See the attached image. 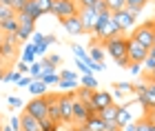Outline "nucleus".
<instances>
[{
  "mask_svg": "<svg viewBox=\"0 0 155 131\" xmlns=\"http://www.w3.org/2000/svg\"><path fill=\"white\" fill-rule=\"evenodd\" d=\"M126 42H129V38H124V36H115V38H111L104 42L102 49L109 53V56H113L115 60V65L117 67H122V69H129V58H126Z\"/></svg>",
  "mask_w": 155,
  "mask_h": 131,
  "instance_id": "nucleus-1",
  "label": "nucleus"
},
{
  "mask_svg": "<svg viewBox=\"0 0 155 131\" xmlns=\"http://www.w3.org/2000/svg\"><path fill=\"white\" fill-rule=\"evenodd\" d=\"M109 105H113V96H111V91H102V89H95V91L91 93V100L87 102L91 116H97L100 109L109 107Z\"/></svg>",
  "mask_w": 155,
  "mask_h": 131,
  "instance_id": "nucleus-2",
  "label": "nucleus"
},
{
  "mask_svg": "<svg viewBox=\"0 0 155 131\" xmlns=\"http://www.w3.org/2000/svg\"><path fill=\"white\" fill-rule=\"evenodd\" d=\"M22 45L18 40L16 33H11V36H5L2 45H0V60H5L7 65H13V60H16V53H18V47Z\"/></svg>",
  "mask_w": 155,
  "mask_h": 131,
  "instance_id": "nucleus-3",
  "label": "nucleus"
},
{
  "mask_svg": "<svg viewBox=\"0 0 155 131\" xmlns=\"http://www.w3.org/2000/svg\"><path fill=\"white\" fill-rule=\"evenodd\" d=\"M78 11H80V7L75 5V0H53V7H51V13L58 20L78 16Z\"/></svg>",
  "mask_w": 155,
  "mask_h": 131,
  "instance_id": "nucleus-4",
  "label": "nucleus"
},
{
  "mask_svg": "<svg viewBox=\"0 0 155 131\" xmlns=\"http://www.w3.org/2000/svg\"><path fill=\"white\" fill-rule=\"evenodd\" d=\"M131 38L135 40V42H140L142 47H146V49H151V47L155 45V31H153V29H151V27L146 25V22L137 25L135 29H133Z\"/></svg>",
  "mask_w": 155,
  "mask_h": 131,
  "instance_id": "nucleus-5",
  "label": "nucleus"
},
{
  "mask_svg": "<svg viewBox=\"0 0 155 131\" xmlns=\"http://www.w3.org/2000/svg\"><path fill=\"white\" fill-rule=\"evenodd\" d=\"M47 107H49V100L47 96H38V98H31L29 105H27V113L33 116L38 122L47 118Z\"/></svg>",
  "mask_w": 155,
  "mask_h": 131,
  "instance_id": "nucleus-6",
  "label": "nucleus"
},
{
  "mask_svg": "<svg viewBox=\"0 0 155 131\" xmlns=\"http://www.w3.org/2000/svg\"><path fill=\"white\" fill-rule=\"evenodd\" d=\"M149 56V49L142 47L140 42H135L133 38H129V42H126V58H129V62H144V58Z\"/></svg>",
  "mask_w": 155,
  "mask_h": 131,
  "instance_id": "nucleus-7",
  "label": "nucleus"
},
{
  "mask_svg": "<svg viewBox=\"0 0 155 131\" xmlns=\"http://www.w3.org/2000/svg\"><path fill=\"white\" fill-rule=\"evenodd\" d=\"M111 18H113V22L120 27V31H129V29H135V13H131L129 9H122L117 13H111Z\"/></svg>",
  "mask_w": 155,
  "mask_h": 131,
  "instance_id": "nucleus-8",
  "label": "nucleus"
},
{
  "mask_svg": "<svg viewBox=\"0 0 155 131\" xmlns=\"http://www.w3.org/2000/svg\"><path fill=\"white\" fill-rule=\"evenodd\" d=\"M73 96H75V93H58V109H60V118H62V122H71V113H73Z\"/></svg>",
  "mask_w": 155,
  "mask_h": 131,
  "instance_id": "nucleus-9",
  "label": "nucleus"
},
{
  "mask_svg": "<svg viewBox=\"0 0 155 131\" xmlns=\"http://www.w3.org/2000/svg\"><path fill=\"white\" fill-rule=\"evenodd\" d=\"M91 118V111H89V107H87V102H82V100H78L75 96H73V113H71V122L73 125H84Z\"/></svg>",
  "mask_w": 155,
  "mask_h": 131,
  "instance_id": "nucleus-10",
  "label": "nucleus"
},
{
  "mask_svg": "<svg viewBox=\"0 0 155 131\" xmlns=\"http://www.w3.org/2000/svg\"><path fill=\"white\" fill-rule=\"evenodd\" d=\"M78 16H80V22H82L84 33H93V27H95V18H97V13L91 9V7H84V9L78 11Z\"/></svg>",
  "mask_w": 155,
  "mask_h": 131,
  "instance_id": "nucleus-11",
  "label": "nucleus"
},
{
  "mask_svg": "<svg viewBox=\"0 0 155 131\" xmlns=\"http://www.w3.org/2000/svg\"><path fill=\"white\" fill-rule=\"evenodd\" d=\"M47 100H49V107H47V118L55 122V125H62V118H60V109H58V96L51 93V96H47Z\"/></svg>",
  "mask_w": 155,
  "mask_h": 131,
  "instance_id": "nucleus-12",
  "label": "nucleus"
},
{
  "mask_svg": "<svg viewBox=\"0 0 155 131\" xmlns=\"http://www.w3.org/2000/svg\"><path fill=\"white\" fill-rule=\"evenodd\" d=\"M60 25L64 27V31H67V33H71V36H80V33H84L82 22H80V16L64 18V20H60Z\"/></svg>",
  "mask_w": 155,
  "mask_h": 131,
  "instance_id": "nucleus-13",
  "label": "nucleus"
},
{
  "mask_svg": "<svg viewBox=\"0 0 155 131\" xmlns=\"http://www.w3.org/2000/svg\"><path fill=\"white\" fill-rule=\"evenodd\" d=\"M140 102H142L146 113L153 109V105H155V82H146V91H144L142 98H140Z\"/></svg>",
  "mask_w": 155,
  "mask_h": 131,
  "instance_id": "nucleus-14",
  "label": "nucleus"
},
{
  "mask_svg": "<svg viewBox=\"0 0 155 131\" xmlns=\"http://www.w3.org/2000/svg\"><path fill=\"white\" fill-rule=\"evenodd\" d=\"M36 31V22L33 20H27V22H20L18 25V31H16V36L20 42H27V40L31 38V33Z\"/></svg>",
  "mask_w": 155,
  "mask_h": 131,
  "instance_id": "nucleus-15",
  "label": "nucleus"
},
{
  "mask_svg": "<svg viewBox=\"0 0 155 131\" xmlns=\"http://www.w3.org/2000/svg\"><path fill=\"white\" fill-rule=\"evenodd\" d=\"M20 131H40V122L27 111L20 113Z\"/></svg>",
  "mask_w": 155,
  "mask_h": 131,
  "instance_id": "nucleus-16",
  "label": "nucleus"
},
{
  "mask_svg": "<svg viewBox=\"0 0 155 131\" xmlns=\"http://www.w3.org/2000/svg\"><path fill=\"white\" fill-rule=\"evenodd\" d=\"M120 33H122V31H120V27H117V25L113 22V18H111L109 22H107V27H104V29H102L100 33H97V38H100L102 42H107V40H111V38L120 36Z\"/></svg>",
  "mask_w": 155,
  "mask_h": 131,
  "instance_id": "nucleus-17",
  "label": "nucleus"
},
{
  "mask_svg": "<svg viewBox=\"0 0 155 131\" xmlns=\"http://www.w3.org/2000/svg\"><path fill=\"white\" fill-rule=\"evenodd\" d=\"M18 13H25V16H29L31 20H33V22H36V20L42 16V11H40V7H38V2H36V0H29V2H27L25 7H22V9H20Z\"/></svg>",
  "mask_w": 155,
  "mask_h": 131,
  "instance_id": "nucleus-18",
  "label": "nucleus"
},
{
  "mask_svg": "<svg viewBox=\"0 0 155 131\" xmlns=\"http://www.w3.org/2000/svg\"><path fill=\"white\" fill-rule=\"evenodd\" d=\"M18 31V20L16 18H5L0 20V33H5V36H11V33Z\"/></svg>",
  "mask_w": 155,
  "mask_h": 131,
  "instance_id": "nucleus-19",
  "label": "nucleus"
},
{
  "mask_svg": "<svg viewBox=\"0 0 155 131\" xmlns=\"http://www.w3.org/2000/svg\"><path fill=\"white\" fill-rule=\"evenodd\" d=\"M82 129H87V131H104V120L100 116H91V118L82 125Z\"/></svg>",
  "mask_w": 155,
  "mask_h": 131,
  "instance_id": "nucleus-20",
  "label": "nucleus"
},
{
  "mask_svg": "<svg viewBox=\"0 0 155 131\" xmlns=\"http://www.w3.org/2000/svg\"><path fill=\"white\" fill-rule=\"evenodd\" d=\"M117 111H120V105H115V102H113V105L100 109V113H97V116H100L102 120H115V118H117Z\"/></svg>",
  "mask_w": 155,
  "mask_h": 131,
  "instance_id": "nucleus-21",
  "label": "nucleus"
},
{
  "mask_svg": "<svg viewBox=\"0 0 155 131\" xmlns=\"http://www.w3.org/2000/svg\"><path fill=\"white\" fill-rule=\"evenodd\" d=\"M22 62H25V65H33V62H36V45H31V42H25Z\"/></svg>",
  "mask_w": 155,
  "mask_h": 131,
  "instance_id": "nucleus-22",
  "label": "nucleus"
},
{
  "mask_svg": "<svg viewBox=\"0 0 155 131\" xmlns=\"http://www.w3.org/2000/svg\"><path fill=\"white\" fill-rule=\"evenodd\" d=\"M111 20V11H102V13H97V18H95V27H93V33L97 36L104 27H107V22Z\"/></svg>",
  "mask_w": 155,
  "mask_h": 131,
  "instance_id": "nucleus-23",
  "label": "nucleus"
},
{
  "mask_svg": "<svg viewBox=\"0 0 155 131\" xmlns=\"http://www.w3.org/2000/svg\"><path fill=\"white\" fill-rule=\"evenodd\" d=\"M29 91L33 93V98H38V96H45V93H47V85H45L42 80H31Z\"/></svg>",
  "mask_w": 155,
  "mask_h": 131,
  "instance_id": "nucleus-24",
  "label": "nucleus"
},
{
  "mask_svg": "<svg viewBox=\"0 0 155 131\" xmlns=\"http://www.w3.org/2000/svg\"><path fill=\"white\" fill-rule=\"evenodd\" d=\"M146 2H149V0H126V9H129L131 13H135V16H137V13L146 7Z\"/></svg>",
  "mask_w": 155,
  "mask_h": 131,
  "instance_id": "nucleus-25",
  "label": "nucleus"
},
{
  "mask_svg": "<svg viewBox=\"0 0 155 131\" xmlns=\"http://www.w3.org/2000/svg\"><path fill=\"white\" fill-rule=\"evenodd\" d=\"M117 125L120 127H126V125H131V113H129V109H126V107H120V111H117Z\"/></svg>",
  "mask_w": 155,
  "mask_h": 131,
  "instance_id": "nucleus-26",
  "label": "nucleus"
},
{
  "mask_svg": "<svg viewBox=\"0 0 155 131\" xmlns=\"http://www.w3.org/2000/svg\"><path fill=\"white\" fill-rule=\"evenodd\" d=\"M104 5H107V9L111 13H117V11L126 9V0H104Z\"/></svg>",
  "mask_w": 155,
  "mask_h": 131,
  "instance_id": "nucleus-27",
  "label": "nucleus"
},
{
  "mask_svg": "<svg viewBox=\"0 0 155 131\" xmlns=\"http://www.w3.org/2000/svg\"><path fill=\"white\" fill-rule=\"evenodd\" d=\"M89 58L93 60V62H104V49L100 45H93L91 51H89Z\"/></svg>",
  "mask_w": 155,
  "mask_h": 131,
  "instance_id": "nucleus-28",
  "label": "nucleus"
},
{
  "mask_svg": "<svg viewBox=\"0 0 155 131\" xmlns=\"http://www.w3.org/2000/svg\"><path fill=\"white\" fill-rule=\"evenodd\" d=\"M84 89H91V91H95V89H100V85H97V80L93 78V76H82V85Z\"/></svg>",
  "mask_w": 155,
  "mask_h": 131,
  "instance_id": "nucleus-29",
  "label": "nucleus"
},
{
  "mask_svg": "<svg viewBox=\"0 0 155 131\" xmlns=\"http://www.w3.org/2000/svg\"><path fill=\"white\" fill-rule=\"evenodd\" d=\"M153 125H155V122H153V120H149V118L144 116V118H142V120H137L133 127H135V131H151V127H153Z\"/></svg>",
  "mask_w": 155,
  "mask_h": 131,
  "instance_id": "nucleus-30",
  "label": "nucleus"
},
{
  "mask_svg": "<svg viewBox=\"0 0 155 131\" xmlns=\"http://www.w3.org/2000/svg\"><path fill=\"white\" fill-rule=\"evenodd\" d=\"M113 91H120V93H133V85L131 82H115L113 85Z\"/></svg>",
  "mask_w": 155,
  "mask_h": 131,
  "instance_id": "nucleus-31",
  "label": "nucleus"
},
{
  "mask_svg": "<svg viewBox=\"0 0 155 131\" xmlns=\"http://www.w3.org/2000/svg\"><path fill=\"white\" fill-rule=\"evenodd\" d=\"M20 78H22V73H18V71H11V69H7L5 76H2V82H18Z\"/></svg>",
  "mask_w": 155,
  "mask_h": 131,
  "instance_id": "nucleus-32",
  "label": "nucleus"
},
{
  "mask_svg": "<svg viewBox=\"0 0 155 131\" xmlns=\"http://www.w3.org/2000/svg\"><path fill=\"white\" fill-rule=\"evenodd\" d=\"M91 93H93L91 89H84V87H80V89L75 91V98H78V100H82V102H89V100H91Z\"/></svg>",
  "mask_w": 155,
  "mask_h": 131,
  "instance_id": "nucleus-33",
  "label": "nucleus"
},
{
  "mask_svg": "<svg viewBox=\"0 0 155 131\" xmlns=\"http://www.w3.org/2000/svg\"><path fill=\"white\" fill-rule=\"evenodd\" d=\"M58 87L60 91H71V89H78V80H60Z\"/></svg>",
  "mask_w": 155,
  "mask_h": 131,
  "instance_id": "nucleus-34",
  "label": "nucleus"
},
{
  "mask_svg": "<svg viewBox=\"0 0 155 131\" xmlns=\"http://www.w3.org/2000/svg\"><path fill=\"white\" fill-rule=\"evenodd\" d=\"M58 127H60V125H55V122H51L49 118L40 120V131H58Z\"/></svg>",
  "mask_w": 155,
  "mask_h": 131,
  "instance_id": "nucleus-35",
  "label": "nucleus"
},
{
  "mask_svg": "<svg viewBox=\"0 0 155 131\" xmlns=\"http://www.w3.org/2000/svg\"><path fill=\"white\" fill-rule=\"evenodd\" d=\"M29 73H31V78H33V80H40V76H42V65H40V62L29 65Z\"/></svg>",
  "mask_w": 155,
  "mask_h": 131,
  "instance_id": "nucleus-36",
  "label": "nucleus"
},
{
  "mask_svg": "<svg viewBox=\"0 0 155 131\" xmlns=\"http://www.w3.org/2000/svg\"><path fill=\"white\" fill-rule=\"evenodd\" d=\"M38 7H40V11H42V16L45 13H51V7H53V0H36Z\"/></svg>",
  "mask_w": 155,
  "mask_h": 131,
  "instance_id": "nucleus-37",
  "label": "nucleus"
},
{
  "mask_svg": "<svg viewBox=\"0 0 155 131\" xmlns=\"http://www.w3.org/2000/svg\"><path fill=\"white\" fill-rule=\"evenodd\" d=\"M5 18H16V11H13L11 7L0 5V20H5Z\"/></svg>",
  "mask_w": 155,
  "mask_h": 131,
  "instance_id": "nucleus-38",
  "label": "nucleus"
},
{
  "mask_svg": "<svg viewBox=\"0 0 155 131\" xmlns=\"http://www.w3.org/2000/svg\"><path fill=\"white\" fill-rule=\"evenodd\" d=\"M47 65H51V67H58L60 62H62V58L58 56V53H51V56H47V58H42Z\"/></svg>",
  "mask_w": 155,
  "mask_h": 131,
  "instance_id": "nucleus-39",
  "label": "nucleus"
},
{
  "mask_svg": "<svg viewBox=\"0 0 155 131\" xmlns=\"http://www.w3.org/2000/svg\"><path fill=\"white\" fill-rule=\"evenodd\" d=\"M40 80L49 87V85H58V82H60V76H58V73H53V76H42Z\"/></svg>",
  "mask_w": 155,
  "mask_h": 131,
  "instance_id": "nucleus-40",
  "label": "nucleus"
},
{
  "mask_svg": "<svg viewBox=\"0 0 155 131\" xmlns=\"http://www.w3.org/2000/svg\"><path fill=\"white\" fill-rule=\"evenodd\" d=\"M142 69H146V71H155V58L153 56H146L144 62H142Z\"/></svg>",
  "mask_w": 155,
  "mask_h": 131,
  "instance_id": "nucleus-41",
  "label": "nucleus"
},
{
  "mask_svg": "<svg viewBox=\"0 0 155 131\" xmlns=\"http://www.w3.org/2000/svg\"><path fill=\"white\" fill-rule=\"evenodd\" d=\"M58 76H60V80H78V73L71 71V69H64V71L58 73Z\"/></svg>",
  "mask_w": 155,
  "mask_h": 131,
  "instance_id": "nucleus-42",
  "label": "nucleus"
},
{
  "mask_svg": "<svg viewBox=\"0 0 155 131\" xmlns=\"http://www.w3.org/2000/svg\"><path fill=\"white\" fill-rule=\"evenodd\" d=\"M91 9H93L95 13H102V11H109L107 9V5H104V0H95L93 5H91Z\"/></svg>",
  "mask_w": 155,
  "mask_h": 131,
  "instance_id": "nucleus-43",
  "label": "nucleus"
},
{
  "mask_svg": "<svg viewBox=\"0 0 155 131\" xmlns=\"http://www.w3.org/2000/svg\"><path fill=\"white\" fill-rule=\"evenodd\" d=\"M40 65H42V76H53V73H55V67L47 65L45 60H40ZM42 76H40V78H42Z\"/></svg>",
  "mask_w": 155,
  "mask_h": 131,
  "instance_id": "nucleus-44",
  "label": "nucleus"
},
{
  "mask_svg": "<svg viewBox=\"0 0 155 131\" xmlns=\"http://www.w3.org/2000/svg\"><path fill=\"white\" fill-rule=\"evenodd\" d=\"M117 129H122L117 125V120H104V131H117Z\"/></svg>",
  "mask_w": 155,
  "mask_h": 131,
  "instance_id": "nucleus-45",
  "label": "nucleus"
},
{
  "mask_svg": "<svg viewBox=\"0 0 155 131\" xmlns=\"http://www.w3.org/2000/svg\"><path fill=\"white\" fill-rule=\"evenodd\" d=\"M27 2H29V0H11V9H13V11L18 13V11L22 9V7H25Z\"/></svg>",
  "mask_w": 155,
  "mask_h": 131,
  "instance_id": "nucleus-46",
  "label": "nucleus"
},
{
  "mask_svg": "<svg viewBox=\"0 0 155 131\" xmlns=\"http://www.w3.org/2000/svg\"><path fill=\"white\" fill-rule=\"evenodd\" d=\"M140 71H142V65H140V62H131V65H129V73L140 76Z\"/></svg>",
  "mask_w": 155,
  "mask_h": 131,
  "instance_id": "nucleus-47",
  "label": "nucleus"
},
{
  "mask_svg": "<svg viewBox=\"0 0 155 131\" xmlns=\"http://www.w3.org/2000/svg\"><path fill=\"white\" fill-rule=\"evenodd\" d=\"M29 40H31V45H40L42 40H45V36H42V33H38V31H33Z\"/></svg>",
  "mask_w": 155,
  "mask_h": 131,
  "instance_id": "nucleus-48",
  "label": "nucleus"
},
{
  "mask_svg": "<svg viewBox=\"0 0 155 131\" xmlns=\"http://www.w3.org/2000/svg\"><path fill=\"white\" fill-rule=\"evenodd\" d=\"M7 102H9V107H22V100H20V98H13V96H9Z\"/></svg>",
  "mask_w": 155,
  "mask_h": 131,
  "instance_id": "nucleus-49",
  "label": "nucleus"
},
{
  "mask_svg": "<svg viewBox=\"0 0 155 131\" xmlns=\"http://www.w3.org/2000/svg\"><path fill=\"white\" fill-rule=\"evenodd\" d=\"M9 127H11V131H20V118H11Z\"/></svg>",
  "mask_w": 155,
  "mask_h": 131,
  "instance_id": "nucleus-50",
  "label": "nucleus"
},
{
  "mask_svg": "<svg viewBox=\"0 0 155 131\" xmlns=\"http://www.w3.org/2000/svg\"><path fill=\"white\" fill-rule=\"evenodd\" d=\"M93 2H95V0H75V5L80 7V9H84V7H91Z\"/></svg>",
  "mask_w": 155,
  "mask_h": 131,
  "instance_id": "nucleus-51",
  "label": "nucleus"
},
{
  "mask_svg": "<svg viewBox=\"0 0 155 131\" xmlns=\"http://www.w3.org/2000/svg\"><path fill=\"white\" fill-rule=\"evenodd\" d=\"M31 80H33L31 76H29V78H25V76H22V78L18 80V87H29V85H31Z\"/></svg>",
  "mask_w": 155,
  "mask_h": 131,
  "instance_id": "nucleus-52",
  "label": "nucleus"
},
{
  "mask_svg": "<svg viewBox=\"0 0 155 131\" xmlns=\"http://www.w3.org/2000/svg\"><path fill=\"white\" fill-rule=\"evenodd\" d=\"M18 73H29V65H25V62H18Z\"/></svg>",
  "mask_w": 155,
  "mask_h": 131,
  "instance_id": "nucleus-53",
  "label": "nucleus"
},
{
  "mask_svg": "<svg viewBox=\"0 0 155 131\" xmlns=\"http://www.w3.org/2000/svg\"><path fill=\"white\" fill-rule=\"evenodd\" d=\"M146 118H149V120H153V122H155V105H153V109H151V111H149V113H146Z\"/></svg>",
  "mask_w": 155,
  "mask_h": 131,
  "instance_id": "nucleus-54",
  "label": "nucleus"
},
{
  "mask_svg": "<svg viewBox=\"0 0 155 131\" xmlns=\"http://www.w3.org/2000/svg\"><path fill=\"white\" fill-rule=\"evenodd\" d=\"M146 82H155V71H151L149 76H146Z\"/></svg>",
  "mask_w": 155,
  "mask_h": 131,
  "instance_id": "nucleus-55",
  "label": "nucleus"
},
{
  "mask_svg": "<svg viewBox=\"0 0 155 131\" xmlns=\"http://www.w3.org/2000/svg\"><path fill=\"white\" fill-rule=\"evenodd\" d=\"M0 5H5V7H11V0H0Z\"/></svg>",
  "mask_w": 155,
  "mask_h": 131,
  "instance_id": "nucleus-56",
  "label": "nucleus"
},
{
  "mask_svg": "<svg viewBox=\"0 0 155 131\" xmlns=\"http://www.w3.org/2000/svg\"><path fill=\"white\" fill-rule=\"evenodd\" d=\"M149 56H153V58H155V47H151V49H149Z\"/></svg>",
  "mask_w": 155,
  "mask_h": 131,
  "instance_id": "nucleus-57",
  "label": "nucleus"
},
{
  "mask_svg": "<svg viewBox=\"0 0 155 131\" xmlns=\"http://www.w3.org/2000/svg\"><path fill=\"white\" fill-rule=\"evenodd\" d=\"M2 131H11V127L9 125H2Z\"/></svg>",
  "mask_w": 155,
  "mask_h": 131,
  "instance_id": "nucleus-58",
  "label": "nucleus"
},
{
  "mask_svg": "<svg viewBox=\"0 0 155 131\" xmlns=\"http://www.w3.org/2000/svg\"><path fill=\"white\" fill-rule=\"evenodd\" d=\"M2 40H5V33H0V45H2Z\"/></svg>",
  "mask_w": 155,
  "mask_h": 131,
  "instance_id": "nucleus-59",
  "label": "nucleus"
},
{
  "mask_svg": "<svg viewBox=\"0 0 155 131\" xmlns=\"http://www.w3.org/2000/svg\"><path fill=\"white\" fill-rule=\"evenodd\" d=\"M2 125H5V122H2V118H0V131H2Z\"/></svg>",
  "mask_w": 155,
  "mask_h": 131,
  "instance_id": "nucleus-60",
  "label": "nucleus"
},
{
  "mask_svg": "<svg viewBox=\"0 0 155 131\" xmlns=\"http://www.w3.org/2000/svg\"><path fill=\"white\" fill-rule=\"evenodd\" d=\"M117 131H122V129H117Z\"/></svg>",
  "mask_w": 155,
  "mask_h": 131,
  "instance_id": "nucleus-61",
  "label": "nucleus"
},
{
  "mask_svg": "<svg viewBox=\"0 0 155 131\" xmlns=\"http://www.w3.org/2000/svg\"><path fill=\"white\" fill-rule=\"evenodd\" d=\"M153 47H155V45H153Z\"/></svg>",
  "mask_w": 155,
  "mask_h": 131,
  "instance_id": "nucleus-62",
  "label": "nucleus"
}]
</instances>
